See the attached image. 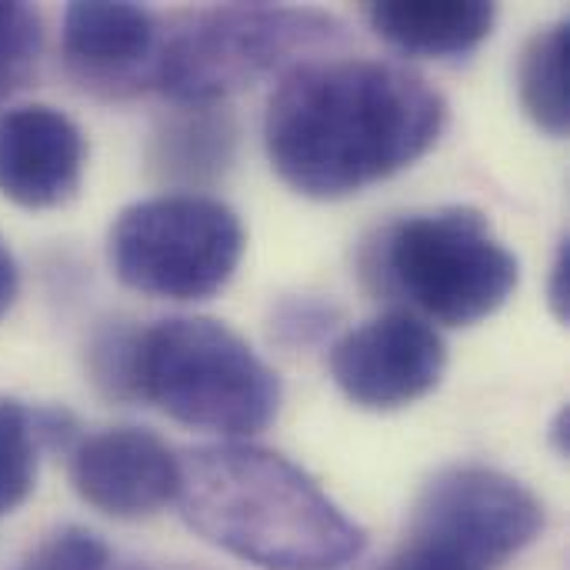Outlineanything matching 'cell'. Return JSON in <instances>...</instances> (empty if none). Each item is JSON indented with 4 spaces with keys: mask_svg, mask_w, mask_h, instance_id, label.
<instances>
[{
    "mask_svg": "<svg viewBox=\"0 0 570 570\" xmlns=\"http://www.w3.org/2000/svg\"><path fill=\"white\" fill-rule=\"evenodd\" d=\"M448 127L444 94L391 60H311L294 67L264 114L277 177L314 200H337L417 164Z\"/></svg>",
    "mask_w": 570,
    "mask_h": 570,
    "instance_id": "obj_1",
    "label": "cell"
},
{
    "mask_svg": "<svg viewBox=\"0 0 570 570\" xmlns=\"http://www.w3.org/2000/svg\"><path fill=\"white\" fill-rule=\"evenodd\" d=\"M177 504L207 544L261 570H341L367 544L304 468L244 441L187 451Z\"/></svg>",
    "mask_w": 570,
    "mask_h": 570,
    "instance_id": "obj_2",
    "label": "cell"
},
{
    "mask_svg": "<svg viewBox=\"0 0 570 570\" xmlns=\"http://www.w3.org/2000/svg\"><path fill=\"white\" fill-rule=\"evenodd\" d=\"M281 394L274 367L220 321L167 317L137 331L134 401L177 424L250 438L277 417Z\"/></svg>",
    "mask_w": 570,
    "mask_h": 570,
    "instance_id": "obj_3",
    "label": "cell"
},
{
    "mask_svg": "<svg viewBox=\"0 0 570 570\" xmlns=\"http://www.w3.org/2000/svg\"><path fill=\"white\" fill-rule=\"evenodd\" d=\"M327 10L287 3H224L190 17L154 57L150 83L177 107H217L287 60L341 40Z\"/></svg>",
    "mask_w": 570,
    "mask_h": 570,
    "instance_id": "obj_4",
    "label": "cell"
},
{
    "mask_svg": "<svg viewBox=\"0 0 570 570\" xmlns=\"http://www.w3.org/2000/svg\"><path fill=\"white\" fill-rule=\"evenodd\" d=\"M381 267L411 307L448 327H474L494 317L521 281L514 250L471 207L404 217L384 234Z\"/></svg>",
    "mask_w": 570,
    "mask_h": 570,
    "instance_id": "obj_5",
    "label": "cell"
},
{
    "mask_svg": "<svg viewBox=\"0 0 570 570\" xmlns=\"http://www.w3.org/2000/svg\"><path fill=\"white\" fill-rule=\"evenodd\" d=\"M544 531L541 498L518 478L458 464L424 484L381 570H504Z\"/></svg>",
    "mask_w": 570,
    "mask_h": 570,
    "instance_id": "obj_6",
    "label": "cell"
},
{
    "mask_svg": "<svg viewBox=\"0 0 570 570\" xmlns=\"http://www.w3.org/2000/svg\"><path fill=\"white\" fill-rule=\"evenodd\" d=\"M247 247L234 207L204 194H160L117 214L107 257L120 284L164 301H204L230 284Z\"/></svg>",
    "mask_w": 570,
    "mask_h": 570,
    "instance_id": "obj_7",
    "label": "cell"
},
{
    "mask_svg": "<svg viewBox=\"0 0 570 570\" xmlns=\"http://www.w3.org/2000/svg\"><path fill=\"white\" fill-rule=\"evenodd\" d=\"M337 391L364 411H401L428 397L444 371L441 334L411 311H387L347 331L327 357Z\"/></svg>",
    "mask_w": 570,
    "mask_h": 570,
    "instance_id": "obj_8",
    "label": "cell"
},
{
    "mask_svg": "<svg viewBox=\"0 0 570 570\" xmlns=\"http://www.w3.org/2000/svg\"><path fill=\"white\" fill-rule=\"evenodd\" d=\"M70 484L107 518L137 521L177 501L180 458L144 428H107L70 451Z\"/></svg>",
    "mask_w": 570,
    "mask_h": 570,
    "instance_id": "obj_9",
    "label": "cell"
},
{
    "mask_svg": "<svg viewBox=\"0 0 570 570\" xmlns=\"http://www.w3.org/2000/svg\"><path fill=\"white\" fill-rule=\"evenodd\" d=\"M87 167L83 130L50 104L0 110V197L23 210H53L77 197Z\"/></svg>",
    "mask_w": 570,
    "mask_h": 570,
    "instance_id": "obj_10",
    "label": "cell"
},
{
    "mask_svg": "<svg viewBox=\"0 0 570 570\" xmlns=\"http://www.w3.org/2000/svg\"><path fill=\"white\" fill-rule=\"evenodd\" d=\"M60 50L67 70L90 90L120 97L150 80L157 57V20L127 0H77L63 10Z\"/></svg>",
    "mask_w": 570,
    "mask_h": 570,
    "instance_id": "obj_11",
    "label": "cell"
},
{
    "mask_svg": "<svg viewBox=\"0 0 570 570\" xmlns=\"http://www.w3.org/2000/svg\"><path fill=\"white\" fill-rule=\"evenodd\" d=\"M364 13L377 37L414 57L471 53L498 20V7L488 0H381Z\"/></svg>",
    "mask_w": 570,
    "mask_h": 570,
    "instance_id": "obj_12",
    "label": "cell"
},
{
    "mask_svg": "<svg viewBox=\"0 0 570 570\" xmlns=\"http://www.w3.org/2000/svg\"><path fill=\"white\" fill-rule=\"evenodd\" d=\"M234 147L237 124L224 107H180L154 134L150 164L167 180L204 184L230 167Z\"/></svg>",
    "mask_w": 570,
    "mask_h": 570,
    "instance_id": "obj_13",
    "label": "cell"
},
{
    "mask_svg": "<svg viewBox=\"0 0 570 570\" xmlns=\"http://www.w3.org/2000/svg\"><path fill=\"white\" fill-rule=\"evenodd\" d=\"M570 23L558 20L538 30L518 60V97L524 114L548 137H564L570 127Z\"/></svg>",
    "mask_w": 570,
    "mask_h": 570,
    "instance_id": "obj_14",
    "label": "cell"
},
{
    "mask_svg": "<svg viewBox=\"0 0 570 570\" xmlns=\"http://www.w3.org/2000/svg\"><path fill=\"white\" fill-rule=\"evenodd\" d=\"M40 441L33 431V407L0 397V521L10 518L37 484Z\"/></svg>",
    "mask_w": 570,
    "mask_h": 570,
    "instance_id": "obj_15",
    "label": "cell"
},
{
    "mask_svg": "<svg viewBox=\"0 0 570 570\" xmlns=\"http://www.w3.org/2000/svg\"><path fill=\"white\" fill-rule=\"evenodd\" d=\"M134 324H104L87 344V374L94 387L110 401H134V354H137Z\"/></svg>",
    "mask_w": 570,
    "mask_h": 570,
    "instance_id": "obj_16",
    "label": "cell"
},
{
    "mask_svg": "<svg viewBox=\"0 0 570 570\" xmlns=\"http://www.w3.org/2000/svg\"><path fill=\"white\" fill-rule=\"evenodd\" d=\"M40 17L27 3L0 0V100H7L17 87H23L40 60Z\"/></svg>",
    "mask_w": 570,
    "mask_h": 570,
    "instance_id": "obj_17",
    "label": "cell"
},
{
    "mask_svg": "<svg viewBox=\"0 0 570 570\" xmlns=\"http://www.w3.org/2000/svg\"><path fill=\"white\" fill-rule=\"evenodd\" d=\"M17 570H110V548L87 528L47 534Z\"/></svg>",
    "mask_w": 570,
    "mask_h": 570,
    "instance_id": "obj_18",
    "label": "cell"
},
{
    "mask_svg": "<svg viewBox=\"0 0 570 570\" xmlns=\"http://www.w3.org/2000/svg\"><path fill=\"white\" fill-rule=\"evenodd\" d=\"M548 304L558 324H570V240L564 237L554 264H551V281H548Z\"/></svg>",
    "mask_w": 570,
    "mask_h": 570,
    "instance_id": "obj_19",
    "label": "cell"
},
{
    "mask_svg": "<svg viewBox=\"0 0 570 570\" xmlns=\"http://www.w3.org/2000/svg\"><path fill=\"white\" fill-rule=\"evenodd\" d=\"M17 291H20V271H17V261H13L10 247L0 240V321H3L7 311L13 307Z\"/></svg>",
    "mask_w": 570,
    "mask_h": 570,
    "instance_id": "obj_20",
    "label": "cell"
},
{
    "mask_svg": "<svg viewBox=\"0 0 570 570\" xmlns=\"http://www.w3.org/2000/svg\"><path fill=\"white\" fill-rule=\"evenodd\" d=\"M570 411L568 407H561L558 414H554V421H551V431H548V438H551V444H554V451H558V458H568L570 451Z\"/></svg>",
    "mask_w": 570,
    "mask_h": 570,
    "instance_id": "obj_21",
    "label": "cell"
},
{
    "mask_svg": "<svg viewBox=\"0 0 570 570\" xmlns=\"http://www.w3.org/2000/svg\"><path fill=\"white\" fill-rule=\"evenodd\" d=\"M120 570H204L194 568V564H180V561H137V564H127Z\"/></svg>",
    "mask_w": 570,
    "mask_h": 570,
    "instance_id": "obj_22",
    "label": "cell"
}]
</instances>
